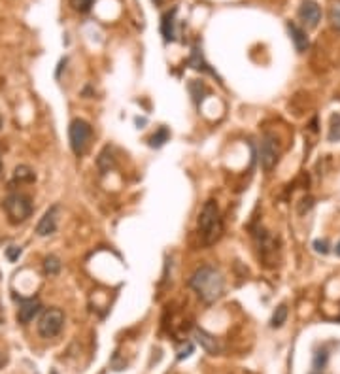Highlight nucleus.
<instances>
[{
  "mask_svg": "<svg viewBox=\"0 0 340 374\" xmlns=\"http://www.w3.org/2000/svg\"><path fill=\"white\" fill-rule=\"evenodd\" d=\"M189 286L198 295L200 301L206 302V304H212V302H216L223 295L225 278H223V274L219 272L216 266L202 265L191 274Z\"/></svg>",
  "mask_w": 340,
  "mask_h": 374,
  "instance_id": "f257e3e1",
  "label": "nucleus"
},
{
  "mask_svg": "<svg viewBox=\"0 0 340 374\" xmlns=\"http://www.w3.org/2000/svg\"><path fill=\"white\" fill-rule=\"evenodd\" d=\"M198 232L206 246H212L221 238L223 234V219L219 214V206L214 199L204 202L200 216H198Z\"/></svg>",
  "mask_w": 340,
  "mask_h": 374,
  "instance_id": "f03ea898",
  "label": "nucleus"
},
{
  "mask_svg": "<svg viewBox=\"0 0 340 374\" xmlns=\"http://www.w3.org/2000/svg\"><path fill=\"white\" fill-rule=\"evenodd\" d=\"M2 208H4V212H6V216H8V221H10L12 225L23 223V221H27V219L30 217V214H32V202H30V199L23 193L8 195V197L4 199V202H2Z\"/></svg>",
  "mask_w": 340,
  "mask_h": 374,
  "instance_id": "7ed1b4c3",
  "label": "nucleus"
},
{
  "mask_svg": "<svg viewBox=\"0 0 340 374\" xmlns=\"http://www.w3.org/2000/svg\"><path fill=\"white\" fill-rule=\"evenodd\" d=\"M93 138V129L91 125L84 119H74L68 127V140H70V147H72L74 155H84L87 147L91 144Z\"/></svg>",
  "mask_w": 340,
  "mask_h": 374,
  "instance_id": "20e7f679",
  "label": "nucleus"
},
{
  "mask_svg": "<svg viewBox=\"0 0 340 374\" xmlns=\"http://www.w3.org/2000/svg\"><path fill=\"white\" fill-rule=\"evenodd\" d=\"M64 327V312L61 308H48L38 319V333L42 338L57 337Z\"/></svg>",
  "mask_w": 340,
  "mask_h": 374,
  "instance_id": "39448f33",
  "label": "nucleus"
},
{
  "mask_svg": "<svg viewBox=\"0 0 340 374\" xmlns=\"http://www.w3.org/2000/svg\"><path fill=\"white\" fill-rule=\"evenodd\" d=\"M278 140H276V136L272 133H267L263 136V140H261V149H259V159H261V167L263 170H270L276 167V163H278Z\"/></svg>",
  "mask_w": 340,
  "mask_h": 374,
  "instance_id": "423d86ee",
  "label": "nucleus"
},
{
  "mask_svg": "<svg viewBox=\"0 0 340 374\" xmlns=\"http://www.w3.org/2000/svg\"><path fill=\"white\" fill-rule=\"evenodd\" d=\"M59 214H61V206L53 204L51 208L46 210V214L36 225V234L38 236H49L57 230V223H59Z\"/></svg>",
  "mask_w": 340,
  "mask_h": 374,
  "instance_id": "0eeeda50",
  "label": "nucleus"
},
{
  "mask_svg": "<svg viewBox=\"0 0 340 374\" xmlns=\"http://www.w3.org/2000/svg\"><path fill=\"white\" fill-rule=\"evenodd\" d=\"M299 19L306 25L308 29H316L321 21V8L314 0H304L299 8Z\"/></svg>",
  "mask_w": 340,
  "mask_h": 374,
  "instance_id": "6e6552de",
  "label": "nucleus"
},
{
  "mask_svg": "<svg viewBox=\"0 0 340 374\" xmlns=\"http://www.w3.org/2000/svg\"><path fill=\"white\" fill-rule=\"evenodd\" d=\"M40 312H42V304H40L38 299H21L19 301V310H17V321L27 325Z\"/></svg>",
  "mask_w": 340,
  "mask_h": 374,
  "instance_id": "1a4fd4ad",
  "label": "nucleus"
},
{
  "mask_svg": "<svg viewBox=\"0 0 340 374\" xmlns=\"http://www.w3.org/2000/svg\"><path fill=\"white\" fill-rule=\"evenodd\" d=\"M195 340H197V342L200 344V348L204 351H208L210 355H216V353H219V350H221L216 337H212L204 329H195Z\"/></svg>",
  "mask_w": 340,
  "mask_h": 374,
  "instance_id": "9d476101",
  "label": "nucleus"
},
{
  "mask_svg": "<svg viewBox=\"0 0 340 374\" xmlns=\"http://www.w3.org/2000/svg\"><path fill=\"white\" fill-rule=\"evenodd\" d=\"M187 64L191 66V68H195V70H200V72H206L210 74V76H214V78H218L219 80V76L212 68H210V64H208L206 60H204V55H202V51L198 48H193V51H191V57L187 59Z\"/></svg>",
  "mask_w": 340,
  "mask_h": 374,
  "instance_id": "9b49d317",
  "label": "nucleus"
},
{
  "mask_svg": "<svg viewBox=\"0 0 340 374\" xmlns=\"http://www.w3.org/2000/svg\"><path fill=\"white\" fill-rule=\"evenodd\" d=\"M176 8L172 10V12L165 13V17H163V23H161V32H163V36L167 42H172V40H176Z\"/></svg>",
  "mask_w": 340,
  "mask_h": 374,
  "instance_id": "f8f14e48",
  "label": "nucleus"
},
{
  "mask_svg": "<svg viewBox=\"0 0 340 374\" xmlns=\"http://www.w3.org/2000/svg\"><path fill=\"white\" fill-rule=\"evenodd\" d=\"M287 29H289V34H291L293 42H295V48L299 49V51H304V49L308 48V36H306V32L299 25L287 23Z\"/></svg>",
  "mask_w": 340,
  "mask_h": 374,
  "instance_id": "ddd939ff",
  "label": "nucleus"
},
{
  "mask_svg": "<svg viewBox=\"0 0 340 374\" xmlns=\"http://www.w3.org/2000/svg\"><path fill=\"white\" fill-rule=\"evenodd\" d=\"M97 165H98V169H100V172L102 174H106L110 169H113V157H112V151H110V147H104L102 149V153L98 155L97 159Z\"/></svg>",
  "mask_w": 340,
  "mask_h": 374,
  "instance_id": "4468645a",
  "label": "nucleus"
},
{
  "mask_svg": "<svg viewBox=\"0 0 340 374\" xmlns=\"http://www.w3.org/2000/svg\"><path fill=\"white\" fill-rule=\"evenodd\" d=\"M287 306L285 304H280L278 308L274 310V314H272V317H270V327L272 329H280V327L285 323V319H287Z\"/></svg>",
  "mask_w": 340,
  "mask_h": 374,
  "instance_id": "2eb2a0df",
  "label": "nucleus"
},
{
  "mask_svg": "<svg viewBox=\"0 0 340 374\" xmlns=\"http://www.w3.org/2000/svg\"><path fill=\"white\" fill-rule=\"evenodd\" d=\"M329 142H339L340 140V114H333L331 121H329Z\"/></svg>",
  "mask_w": 340,
  "mask_h": 374,
  "instance_id": "dca6fc26",
  "label": "nucleus"
},
{
  "mask_svg": "<svg viewBox=\"0 0 340 374\" xmlns=\"http://www.w3.org/2000/svg\"><path fill=\"white\" fill-rule=\"evenodd\" d=\"M61 259L57 257V255H48L46 259H44V270H46V274L49 276H55V274H59L61 272Z\"/></svg>",
  "mask_w": 340,
  "mask_h": 374,
  "instance_id": "f3484780",
  "label": "nucleus"
},
{
  "mask_svg": "<svg viewBox=\"0 0 340 374\" xmlns=\"http://www.w3.org/2000/svg\"><path fill=\"white\" fill-rule=\"evenodd\" d=\"M329 23L340 32V0H333L329 6Z\"/></svg>",
  "mask_w": 340,
  "mask_h": 374,
  "instance_id": "a211bd4d",
  "label": "nucleus"
},
{
  "mask_svg": "<svg viewBox=\"0 0 340 374\" xmlns=\"http://www.w3.org/2000/svg\"><path fill=\"white\" fill-rule=\"evenodd\" d=\"M13 178H15V181H34L36 176H34L32 169H28V167H25V165H19V167H15Z\"/></svg>",
  "mask_w": 340,
  "mask_h": 374,
  "instance_id": "6ab92c4d",
  "label": "nucleus"
},
{
  "mask_svg": "<svg viewBox=\"0 0 340 374\" xmlns=\"http://www.w3.org/2000/svg\"><path fill=\"white\" fill-rule=\"evenodd\" d=\"M169 136H170L169 129H167V127H161L157 133L149 138V145H151V147H161V145H165V142L169 140Z\"/></svg>",
  "mask_w": 340,
  "mask_h": 374,
  "instance_id": "aec40b11",
  "label": "nucleus"
},
{
  "mask_svg": "<svg viewBox=\"0 0 340 374\" xmlns=\"http://www.w3.org/2000/svg\"><path fill=\"white\" fill-rule=\"evenodd\" d=\"M70 2V6H72V10L80 13H85L91 10V6L95 4V0H68Z\"/></svg>",
  "mask_w": 340,
  "mask_h": 374,
  "instance_id": "412c9836",
  "label": "nucleus"
},
{
  "mask_svg": "<svg viewBox=\"0 0 340 374\" xmlns=\"http://www.w3.org/2000/svg\"><path fill=\"white\" fill-rule=\"evenodd\" d=\"M19 255H21V248H19V246H10V248L6 250V257H8L10 261H17Z\"/></svg>",
  "mask_w": 340,
  "mask_h": 374,
  "instance_id": "4be33fe9",
  "label": "nucleus"
},
{
  "mask_svg": "<svg viewBox=\"0 0 340 374\" xmlns=\"http://www.w3.org/2000/svg\"><path fill=\"white\" fill-rule=\"evenodd\" d=\"M314 250H316L317 254H329V244L327 240H316L314 242Z\"/></svg>",
  "mask_w": 340,
  "mask_h": 374,
  "instance_id": "5701e85b",
  "label": "nucleus"
},
{
  "mask_svg": "<svg viewBox=\"0 0 340 374\" xmlns=\"http://www.w3.org/2000/svg\"><path fill=\"white\" fill-rule=\"evenodd\" d=\"M335 252H337V255H339V257H340V242H339V244H337V250H335Z\"/></svg>",
  "mask_w": 340,
  "mask_h": 374,
  "instance_id": "b1692460",
  "label": "nucleus"
},
{
  "mask_svg": "<svg viewBox=\"0 0 340 374\" xmlns=\"http://www.w3.org/2000/svg\"><path fill=\"white\" fill-rule=\"evenodd\" d=\"M153 4H155V6H161V4H163V0H153Z\"/></svg>",
  "mask_w": 340,
  "mask_h": 374,
  "instance_id": "393cba45",
  "label": "nucleus"
},
{
  "mask_svg": "<svg viewBox=\"0 0 340 374\" xmlns=\"http://www.w3.org/2000/svg\"><path fill=\"white\" fill-rule=\"evenodd\" d=\"M49 374H57V371H51V373H49Z\"/></svg>",
  "mask_w": 340,
  "mask_h": 374,
  "instance_id": "a878e982",
  "label": "nucleus"
},
{
  "mask_svg": "<svg viewBox=\"0 0 340 374\" xmlns=\"http://www.w3.org/2000/svg\"><path fill=\"white\" fill-rule=\"evenodd\" d=\"M0 172H2V163H0Z\"/></svg>",
  "mask_w": 340,
  "mask_h": 374,
  "instance_id": "bb28decb",
  "label": "nucleus"
}]
</instances>
